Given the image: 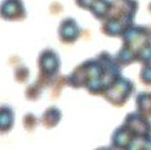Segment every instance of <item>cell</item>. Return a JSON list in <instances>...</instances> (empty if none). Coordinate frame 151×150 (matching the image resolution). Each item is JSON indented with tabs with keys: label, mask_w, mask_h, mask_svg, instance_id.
<instances>
[{
	"label": "cell",
	"mask_w": 151,
	"mask_h": 150,
	"mask_svg": "<svg viewBox=\"0 0 151 150\" xmlns=\"http://www.w3.org/2000/svg\"><path fill=\"white\" fill-rule=\"evenodd\" d=\"M140 81L145 86H151V62L143 65L140 72Z\"/></svg>",
	"instance_id": "9a60e30c"
},
{
	"label": "cell",
	"mask_w": 151,
	"mask_h": 150,
	"mask_svg": "<svg viewBox=\"0 0 151 150\" xmlns=\"http://www.w3.org/2000/svg\"><path fill=\"white\" fill-rule=\"evenodd\" d=\"M122 47L115 59L122 67L134 62L143 65L151 62V29L132 26L122 37Z\"/></svg>",
	"instance_id": "3957f363"
},
{
	"label": "cell",
	"mask_w": 151,
	"mask_h": 150,
	"mask_svg": "<svg viewBox=\"0 0 151 150\" xmlns=\"http://www.w3.org/2000/svg\"><path fill=\"white\" fill-rule=\"evenodd\" d=\"M122 66L115 57L102 51L96 58L86 60L66 76L67 85L73 89L85 88L90 95H101L122 76Z\"/></svg>",
	"instance_id": "6da1fadb"
},
{
	"label": "cell",
	"mask_w": 151,
	"mask_h": 150,
	"mask_svg": "<svg viewBox=\"0 0 151 150\" xmlns=\"http://www.w3.org/2000/svg\"><path fill=\"white\" fill-rule=\"evenodd\" d=\"M41 119L37 118L33 113L28 112L23 118V126L27 131H33L36 128V126L39 125Z\"/></svg>",
	"instance_id": "4fadbf2b"
},
{
	"label": "cell",
	"mask_w": 151,
	"mask_h": 150,
	"mask_svg": "<svg viewBox=\"0 0 151 150\" xmlns=\"http://www.w3.org/2000/svg\"><path fill=\"white\" fill-rule=\"evenodd\" d=\"M29 78V70L25 65H20L14 70V79L19 83H25Z\"/></svg>",
	"instance_id": "5bb4252c"
},
{
	"label": "cell",
	"mask_w": 151,
	"mask_h": 150,
	"mask_svg": "<svg viewBox=\"0 0 151 150\" xmlns=\"http://www.w3.org/2000/svg\"><path fill=\"white\" fill-rule=\"evenodd\" d=\"M115 149H151V121L138 111L127 113L111 135Z\"/></svg>",
	"instance_id": "7a4b0ae2"
},
{
	"label": "cell",
	"mask_w": 151,
	"mask_h": 150,
	"mask_svg": "<svg viewBox=\"0 0 151 150\" xmlns=\"http://www.w3.org/2000/svg\"><path fill=\"white\" fill-rule=\"evenodd\" d=\"M147 9H148V11L151 13V3H149V4H148V7H147Z\"/></svg>",
	"instance_id": "e0dca14e"
},
{
	"label": "cell",
	"mask_w": 151,
	"mask_h": 150,
	"mask_svg": "<svg viewBox=\"0 0 151 150\" xmlns=\"http://www.w3.org/2000/svg\"><path fill=\"white\" fill-rule=\"evenodd\" d=\"M137 111L145 116L151 118V92H142L136 95Z\"/></svg>",
	"instance_id": "8fae6325"
},
{
	"label": "cell",
	"mask_w": 151,
	"mask_h": 150,
	"mask_svg": "<svg viewBox=\"0 0 151 150\" xmlns=\"http://www.w3.org/2000/svg\"><path fill=\"white\" fill-rule=\"evenodd\" d=\"M58 32L59 38L61 43L65 44H74L76 41H78L81 29L78 25L77 21L73 18L68 17L60 22Z\"/></svg>",
	"instance_id": "ba28073f"
},
{
	"label": "cell",
	"mask_w": 151,
	"mask_h": 150,
	"mask_svg": "<svg viewBox=\"0 0 151 150\" xmlns=\"http://www.w3.org/2000/svg\"><path fill=\"white\" fill-rule=\"evenodd\" d=\"M42 89L44 88H42L37 81L30 84L29 86H27L26 90V97L28 100H31V101L38 100L42 95Z\"/></svg>",
	"instance_id": "7c38bea8"
},
{
	"label": "cell",
	"mask_w": 151,
	"mask_h": 150,
	"mask_svg": "<svg viewBox=\"0 0 151 150\" xmlns=\"http://www.w3.org/2000/svg\"><path fill=\"white\" fill-rule=\"evenodd\" d=\"M1 17L6 21H23L27 11L23 0H4L1 4Z\"/></svg>",
	"instance_id": "52a82bcc"
},
{
	"label": "cell",
	"mask_w": 151,
	"mask_h": 150,
	"mask_svg": "<svg viewBox=\"0 0 151 150\" xmlns=\"http://www.w3.org/2000/svg\"><path fill=\"white\" fill-rule=\"evenodd\" d=\"M139 8L137 0H114L111 11L102 21L101 31L109 37H121L134 26V17Z\"/></svg>",
	"instance_id": "277c9868"
},
{
	"label": "cell",
	"mask_w": 151,
	"mask_h": 150,
	"mask_svg": "<svg viewBox=\"0 0 151 150\" xmlns=\"http://www.w3.org/2000/svg\"><path fill=\"white\" fill-rule=\"evenodd\" d=\"M134 84L130 79L121 76L102 96L114 107H123L134 92Z\"/></svg>",
	"instance_id": "8992f818"
},
{
	"label": "cell",
	"mask_w": 151,
	"mask_h": 150,
	"mask_svg": "<svg viewBox=\"0 0 151 150\" xmlns=\"http://www.w3.org/2000/svg\"><path fill=\"white\" fill-rule=\"evenodd\" d=\"M61 119V111L56 107H49L42 113L41 123L45 128L50 129L58 126Z\"/></svg>",
	"instance_id": "9c48e42d"
},
{
	"label": "cell",
	"mask_w": 151,
	"mask_h": 150,
	"mask_svg": "<svg viewBox=\"0 0 151 150\" xmlns=\"http://www.w3.org/2000/svg\"><path fill=\"white\" fill-rule=\"evenodd\" d=\"M14 122V112L11 106L3 105L0 111V131L1 133H7L12 128Z\"/></svg>",
	"instance_id": "30bf717a"
},
{
	"label": "cell",
	"mask_w": 151,
	"mask_h": 150,
	"mask_svg": "<svg viewBox=\"0 0 151 150\" xmlns=\"http://www.w3.org/2000/svg\"><path fill=\"white\" fill-rule=\"evenodd\" d=\"M96 0H75L76 4L79 7L83 9V10L90 11V9L93 6V4L94 3Z\"/></svg>",
	"instance_id": "2e32d148"
},
{
	"label": "cell",
	"mask_w": 151,
	"mask_h": 150,
	"mask_svg": "<svg viewBox=\"0 0 151 150\" xmlns=\"http://www.w3.org/2000/svg\"><path fill=\"white\" fill-rule=\"evenodd\" d=\"M38 74L37 82L42 88L53 86L58 78L60 67V60L58 53L53 49H44L38 57Z\"/></svg>",
	"instance_id": "5b68a950"
}]
</instances>
